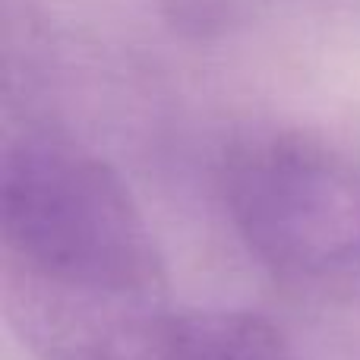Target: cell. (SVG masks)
Instances as JSON below:
<instances>
[{
    "instance_id": "1",
    "label": "cell",
    "mask_w": 360,
    "mask_h": 360,
    "mask_svg": "<svg viewBox=\"0 0 360 360\" xmlns=\"http://www.w3.org/2000/svg\"><path fill=\"white\" fill-rule=\"evenodd\" d=\"M0 234L32 281L76 300L152 304L165 259L124 177L92 149L25 133L0 162Z\"/></svg>"
},
{
    "instance_id": "2",
    "label": "cell",
    "mask_w": 360,
    "mask_h": 360,
    "mask_svg": "<svg viewBox=\"0 0 360 360\" xmlns=\"http://www.w3.org/2000/svg\"><path fill=\"white\" fill-rule=\"evenodd\" d=\"M231 228L262 269L319 294L360 288V168L304 130L250 133L224 158Z\"/></svg>"
}]
</instances>
